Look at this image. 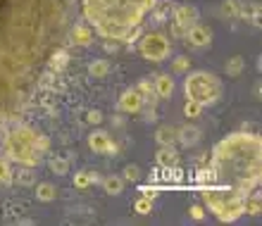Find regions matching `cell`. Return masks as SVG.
I'll return each mask as SVG.
<instances>
[{
	"label": "cell",
	"instance_id": "7402d4cb",
	"mask_svg": "<svg viewBox=\"0 0 262 226\" xmlns=\"http://www.w3.org/2000/svg\"><path fill=\"white\" fill-rule=\"evenodd\" d=\"M89 74L93 76V79H105V76L110 74V62L100 60V57H98V60H93L89 64Z\"/></svg>",
	"mask_w": 262,
	"mask_h": 226
},
{
	"label": "cell",
	"instance_id": "9c48e42d",
	"mask_svg": "<svg viewBox=\"0 0 262 226\" xmlns=\"http://www.w3.org/2000/svg\"><path fill=\"white\" fill-rule=\"evenodd\" d=\"M89 148L98 155H107V157H115L119 152V145L115 143V138L107 131H93L89 136Z\"/></svg>",
	"mask_w": 262,
	"mask_h": 226
},
{
	"label": "cell",
	"instance_id": "d6986e66",
	"mask_svg": "<svg viewBox=\"0 0 262 226\" xmlns=\"http://www.w3.org/2000/svg\"><path fill=\"white\" fill-rule=\"evenodd\" d=\"M124 186H126V181L122 176H105L103 178V188L107 195H122V193H124Z\"/></svg>",
	"mask_w": 262,
	"mask_h": 226
},
{
	"label": "cell",
	"instance_id": "30bf717a",
	"mask_svg": "<svg viewBox=\"0 0 262 226\" xmlns=\"http://www.w3.org/2000/svg\"><path fill=\"white\" fill-rule=\"evenodd\" d=\"M184 38L188 41V46H191V48H207V46L212 43V31H210V27H205V24H198V21H195L193 27L186 29Z\"/></svg>",
	"mask_w": 262,
	"mask_h": 226
},
{
	"label": "cell",
	"instance_id": "ac0fdd59",
	"mask_svg": "<svg viewBox=\"0 0 262 226\" xmlns=\"http://www.w3.org/2000/svg\"><path fill=\"white\" fill-rule=\"evenodd\" d=\"M48 57H50L48 67L53 69V72H62V69L67 67V62H69V53H67V50H62V48H55Z\"/></svg>",
	"mask_w": 262,
	"mask_h": 226
},
{
	"label": "cell",
	"instance_id": "7c38bea8",
	"mask_svg": "<svg viewBox=\"0 0 262 226\" xmlns=\"http://www.w3.org/2000/svg\"><path fill=\"white\" fill-rule=\"evenodd\" d=\"M155 162H158L162 169H174V167H179L181 155L174 145H160V150L155 152Z\"/></svg>",
	"mask_w": 262,
	"mask_h": 226
},
{
	"label": "cell",
	"instance_id": "d6a6232c",
	"mask_svg": "<svg viewBox=\"0 0 262 226\" xmlns=\"http://www.w3.org/2000/svg\"><path fill=\"white\" fill-rule=\"evenodd\" d=\"M200 112H203V107H200L198 103L186 100V105H184V117H186V119H191V122H193V119H198V117H200Z\"/></svg>",
	"mask_w": 262,
	"mask_h": 226
},
{
	"label": "cell",
	"instance_id": "7a4b0ae2",
	"mask_svg": "<svg viewBox=\"0 0 262 226\" xmlns=\"http://www.w3.org/2000/svg\"><path fill=\"white\" fill-rule=\"evenodd\" d=\"M214 186L250 195L262 181V138L253 131H234L217 141L210 152Z\"/></svg>",
	"mask_w": 262,
	"mask_h": 226
},
{
	"label": "cell",
	"instance_id": "44dd1931",
	"mask_svg": "<svg viewBox=\"0 0 262 226\" xmlns=\"http://www.w3.org/2000/svg\"><path fill=\"white\" fill-rule=\"evenodd\" d=\"M57 186L53 184H38L36 186V198L41 200V202H53V200H57Z\"/></svg>",
	"mask_w": 262,
	"mask_h": 226
},
{
	"label": "cell",
	"instance_id": "ba28073f",
	"mask_svg": "<svg viewBox=\"0 0 262 226\" xmlns=\"http://www.w3.org/2000/svg\"><path fill=\"white\" fill-rule=\"evenodd\" d=\"M198 19H200V12H198V7H195V5H188V3H184V5L174 7V12H172V36H177V38H184L186 29L193 27Z\"/></svg>",
	"mask_w": 262,
	"mask_h": 226
},
{
	"label": "cell",
	"instance_id": "ffe728a7",
	"mask_svg": "<svg viewBox=\"0 0 262 226\" xmlns=\"http://www.w3.org/2000/svg\"><path fill=\"white\" fill-rule=\"evenodd\" d=\"M262 212V198L255 191L246 195V205H243V214H250V217H260Z\"/></svg>",
	"mask_w": 262,
	"mask_h": 226
},
{
	"label": "cell",
	"instance_id": "f1b7e54d",
	"mask_svg": "<svg viewBox=\"0 0 262 226\" xmlns=\"http://www.w3.org/2000/svg\"><path fill=\"white\" fill-rule=\"evenodd\" d=\"M134 210H136L138 214H150L152 212V198H148V195H141V198L134 202Z\"/></svg>",
	"mask_w": 262,
	"mask_h": 226
},
{
	"label": "cell",
	"instance_id": "52a82bcc",
	"mask_svg": "<svg viewBox=\"0 0 262 226\" xmlns=\"http://www.w3.org/2000/svg\"><path fill=\"white\" fill-rule=\"evenodd\" d=\"M138 53L141 57L148 62H165L167 57L172 55V41H169V36L162 34V31H150V34H145L138 43Z\"/></svg>",
	"mask_w": 262,
	"mask_h": 226
},
{
	"label": "cell",
	"instance_id": "2e32d148",
	"mask_svg": "<svg viewBox=\"0 0 262 226\" xmlns=\"http://www.w3.org/2000/svg\"><path fill=\"white\" fill-rule=\"evenodd\" d=\"M177 141H179L184 148H193V145L200 141V129H195L193 124H188V126L179 129V133H177Z\"/></svg>",
	"mask_w": 262,
	"mask_h": 226
},
{
	"label": "cell",
	"instance_id": "f546056e",
	"mask_svg": "<svg viewBox=\"0 0 262 226\" xmlns=\"http://www.w3.org/2000/svg\"><path fill=\"white\" fill-rule=\"evenodd\" d=\"M12 176H14V171L10 167V160L0 157V184H12Z\"/></svg>",
	"mask_w": 262,
	"mask_h": 226
},
{
	"label": "cell",
	"instance_id": "9a60e30c",
	"mask_svg": "<svg viewBox=\"0 0 262 226\" xmlns=\"http://www.w3.org/2000/svg\"><path fill=\"white\" fill-rule=\"evenodd\" d=\"M72 43H76V46H91L93 43V29L89 27V24H76L74 29H72Z\"/></svg>",
	"mask_w": 262,
	"mask_h": 226
},
{
	"label": "cell",
	"instance_id": "d4e9b609",
	"mask_svg": "<svg viewBox=\"0 0 262 226\" xmlns=\"http://www.w3.org/2000/svg\"><path fill=\"white\" fill-rule=\"evenodd\" d=\"M136 91L143 96L145 103H152V100L158 98V96H155V91H152V79H143V81H138Z\"/></svg>",
	"mask_w": 262,
	"mask_h": 226
},
{
	"label": "cell",
	"instance_id": "cb8c5ba5",
	"mask_svg": "<svg viewBox=\"0 0 262 226\" xmlns=\"http://www.w3.org/2000/svg\"><path fill=\"white\" fill-rule=\"evenodd\" d=\"M243 67H246V62H243L241 55H234L231 60L227 62V67H224V72H227V76H231V79H236V76L243 74Z\"/></svg>",
	"mask_w": 262,
	"mask_h": 226
},
{
	"label": "cell",
	"instance_id": "8992f818",
	"mask_svg": "<svg viewBox=\"0 0 262 226\" xmlns=\"http://www.w3.org/2000/svg\"><path fill=\"white\" fill-rule=\"evenodd\" d=\"M184 93H186V100H193L200 107H210V105L222 100L224 86H222L217 74L205 72V69H195L184 81Z\"/></svg>",
	"mask_w": 262,
	"mask_h": 226
},
{
	"label": "cell",
	"instance_id": "5b68a950",
	"mask_svg": "<svg viewBox=\"0 0 262 226\" xmlns=\"http://www.w3.org/2000/svg\"><path fill=\"white\" fill-rule=\"evenodd\" d=\"M203 202H205L207 212L214 214V219L222 224H234L243 217V205H246V195H241L234 188H224V186H203L200 188Z\"/></svg>",
	"mask_w": 262,
	"mask_h": 226
},
{
	"label": "cell",
	"instance_id": "4fadbf2b",
	"mask_svg": "<svg viewBox=\"0 0 262 226\" xmlns=\"http://www.w3.org/2000/svg\"><path fill=\"white\" fill-rule=\"evenodd\" d=\"M152 79V91H155V96L160 100H169L174 93V79L172 74H155L150 76Z\"/></svg>",
	"mask_w": 262,
	"mask_h": 226
},
{
	"label": "cell",
	"instance_id": "603a6c76",
	"mask_svg": "<svg viewBox=\"0 0 262 226\" xmlns=\"http://www.w3.org/2000/svg\"><path fill=\"white\" fill-rule=\"evenodd\" d=\"M98 181V171H76L74 174V186L76 188H89L91 184Z\"/></svg>",
	"mask_w": 262,
	"mask_h": 226
},
{
	"label": "cell",
	"instance_id": "4dcf8cb0",
	"mask_svg": "<svg viewBox=\"0 0 262 226\" xmlns=\"http://www.w3.org/2000/svg\"><path fill=\"white\" fill-rule=\"evenodd\" d=\"M188 69H191V60L186 55H179L177 60L172 62V72L174 74H186Z\"/></svg>",
	"mask_w": 262,
	"mask_h": 226
},
{
	"label": "cell",
	"instance_id": "4316f807",
	"mask_svg": "<svg viewBox=\"0 0 262 226\" xmlns=\"http://www.w3.org/2000/svg\"><path fill=\"white\" fill-rule=\"evenodd\" d=\"M48 167H50V171H53V174H57V176L69 174V160H64V157H53L48 162Z\"/></svg>",
	"mask_w": 262,
	"mask_h": 226
},
{
	"label": "cell",
	"instance_id": "d590c367",
	"mask_svg": "<svg viewBox=\"0 0 262 226\" xmlns=\"http://www.w3.org/2000/svg\"><path fill=\"white\" fill-rule=\"evenodd\" d=\"M14 178H17L21 186H31V184H34V174H31V171H21L19 176H12V181H14Z\"/></svg>",
	"mask_w": 262,
	"mask_h": 226
},
{
	"label": "cell",
	"instance_id": "e0dca14e",
	"mask_svg": "<svg viewBox=\"0 0 262 226\" xmlns=\"http://www.w3.org/2000/svg\"><path fill=\"white\" fill-rule=\"evenodd\" d=\"M177 133H179L177 126H169V124L158 126V131H155V143L158 145H174L177 143Z\"/></svg>",
	"mask_w": 262,
	"mask_h": 226
},
{
	"label": "cell",
	"instance_id": "e575fe53",
	"mask_svg": "<svg viewBox=\"0 0 262 226\" xmlns=\"http://www.w3.org/2000/svg\"><path fill=\"white\" fill-rule=\"evenodd\" d=\"M188 217L195 221H203L205 219V207H200V205H191L188 207Z\"/></svg>",
	"mask_w": 262,
	"mask_h": 226
},
{
	"label": "cell",
	"instance_id": "484cf974",
	"mask_svg": "<svg viewBox=\"0 0 262 226\" xmlns=\"http://www.w3.org/2000/svg\"><path fill=\"white\" fill-rule=\"evenodd\" d=\"M220 14L224 19H236L238 17V3L236 0H224L220 7Z\"/></svg>",
	"mask_w": 262,
	"mask_h": 226
},
{
	"label": "cell",
	"instance_id": "83f0119b",
	"mask_svg": "<svg viewBox=\"0 0 262 226\" xmlns=\"http://www.w3.org/2000/svg\"><path fill=\"white\" fill-rule=\"evenodd\" d=\"M195 184L203 188V186H214V174L210 167H203V169L195 171Z\"/></svg>",
	"mask_w": 262,
	"mask_h": 226
},
{
	"label": "cell",
	"instance_id": "836d02e7",
	"mask_svg": "<svg viewBox=\"0 0 262 226\" xmlns=\"http://www.w3.org/2000/svg\"><path fill=\"white\" fill-rule=\"evenodd\" d=\"M86 122L93 124V126H100V124H103V112L100 110H89L86 112Z\"/></svg>",
	"mask_w": 262,
	"mask_h": 226
},
{
	"label": "cell",
	"instance_id": "8fae6325",
	"mask_svg": "<svg viewBox=\"0 0 262 226\" xmlns=\"http://www.w3.org/2000/svg\"><path fill=\"white\" fill-rule=\"evenodd\" d=\"M117 107L122 112H126V115H138V112L145 107V100L136 88H126L124 93H122V98H119Z\"/></svg>",
	"mask_w": 262,
	"mask_h": 226
},
{
	"label": "cell",
	"instance_id": "5bb4252c",
	"mask_svg": "<svg viewBox=\"0 0 262 226\" xmlns=\"http://www.w3.org/2000/svg\"><path fill=\"white\" fill-rule=\"evenodd\" d=\"M238 17L250 24H260V3L257 0H246L238 3Z\"/></svg>",
	"mask_w": 262,
	"mask_h": 226
},
{
	"label": "cell",
	"instance_id": "277c9868",
	"mask_svg": "<svg viewBox=\"0 0 262 226\" xmlns=\"http://www.w3.org/2000/svg\"><path fill=\"white\" fill-rule=\"evenodd\" d=\"M50 150V138L41 133L34 126L17 124L5 133L3 138V152L7 155L10 162L21 165L27 169H36L43 165V157Z\"/></svg>",
	"mask_w": 262,
	"mask_h": 226
},
{
	"label": "cell",
	"instance_id": "3957f363",
	"mask_svg": "<svg viewBox=\"0 0 262 226\" xmlns=\"http://www.w3.org/2000/svg\"><path fill=\"white\" fill-rule=\"evenodd\" d=\"M155 7L158 0H81L83 21L100 38L115 43L134 41Z\"/></svg>",
	"mask_w": 262,
	"mask_h": 226
},
{
	"label": "cell",
	"instance_id": "6da1fadb",
	"mask_svg": "<svg viewBox=\"0 0 262 226\" xmlns=\"http://www.w3.org/2000/svg\"><path fill=\"white\" fill-rule=\"evenodd\" d=\"M64 24L62 0H0V119L55 50Z\"/></svg>",
	"mask_w": 262,
	"mask_h": 226
},
{
	"label": "cell",
	"instance_id": "8d00e7d4",
	"mask_svg": "<svg viewBox=\"0 0 262 226\" xmlns=\"http://www.w3.org/2000/svg\"><path fill=\"white\" fill-rule=\"evenodd\" d=\"M76 0H64V5H74Z\"/></svg>",
	"mask_w": 262,
	"mask_h": 226
},
{
	"label": "cell",
	"instance_id": "1f68e13d",
	"mask_svg": "<svg viewBox=\"0 0 262 226\" xmlns=\"http://www.w3.org/2000/svg\"><path fill=\"white\" fill-rule=\"evenodd\" d=\"M122 178L129 181V184H138V178H141V169H138V165H126L124 171H122Z\"/></svg>",
	"mask_w": 262,
	"mask_h": 226
}]
</instances>
